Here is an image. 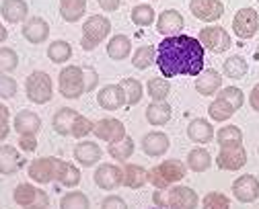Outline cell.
Returning a JSON list of instances; mask_svg holds the SVG:
<instances>
[{
	"mask_svg": "<svg viewBox=\"0 0 259 209\" xmlns=\"http://www.w3.org/2000/svg\"><path fill=\"white\" fill-rule=\"evenodd\" d=\"M206 47L191 35H169L156 45V64L165 78L200 76L204 72Z\"/></svg>",
	"mask_w": 259,
	"mask_h": 209,
	"instance_id": "cell-1",
	"label": "cell"
},
{
	"mask_svg": "<svg viewBox=\"0 0 259 209\" xmlns=\"http://www.w3.org/2000/svg\"><path fill=\"white\" fill-rule=\"evenodd\" d=\"M27 177L37 185L60 183L66 189H76L80 185L82 174L72 162L60 160L56 156H41L31 160V164L27 166Z\"/></svg>",
	"mask_w": 259,
	"mask_h": 209,
	"instance_id": "cell-2",
	"label": "cell"
},
{
	"mask_svg": "<svg viewBox=\"0 0 259 209\" xmlns=\"http://www.w3.org/2000/svg\"><path fill=\"white\" fill-rule=\"evenodd\" d=\"M99 84V74L97 70L87 66H66L60 70L58 88L64 98H80L82 94L91 92Z\"/></svg>",
	"mask_w": 259,
	"mask_h": 209,
	"instance_id": "cell-3",
	"label": "cell"
},
{
	"mask_svg": "<svg viewBox=\"0 0 259 209\" xmlns=\"http://www.w3.org/2000/svg\"><path fill=\"white\" fill-rule=\"evenodd\" d=\"M152 203L156 207H177V209H191L200 205V197L191 187L173 185L169 189H156L152 193Z\"/></svg>",
	"mask_w": 259,
	"mask_h": 209,
	"instance_id": "cell-4",
	"label": "cell"
},
{
	"mask_svg": "<svg viewBox=\"0 0 259 209\" xmlns=\"http://www.w3.org/2000/svg\"><path fill=\"white\" fill-rule=\"evenodd\" d=\"M187 177V166L181 160H163L148 170V183L154 189H169Z\"/></svg>",
	"mask_w": 259,
	"mask_h": 209,
	"instance_id": "cell-5",
	"label": "cell"
},
{
	"mask_svg": "<svg viewBox=\"0 0 259 209\" xmlns=\"http://www.w3.org/2000/svg\"><path fill=\"white\" fill-rule=\"evenodd\" d=\"M111 31V21L105 15H93L84 21L82 25V37H80V47L84 51H93L99 47L109 37Z\"/></svg>",
	"mask_w": 259,
	"mask_h": 209,
	"instance_id": "cell-6",
	"label": "cell"
},
{
	"mask_svg": "<svg viewBox=\"0 0 259 209\" xmlns=\"http://www.w3.org/2000/svg\"><path fill=\"white\" fill-rule=\"evenodd\" d=\"M25 94L33 104H46L54 96V84L48 72L44 70H35L31 72L25 80Z\"/></svg>",
	"mask_w": 259,
	"mask_h": 209,
	"instance_id": "cell-7",
	"label": "cell"
},
{
	"mask_svg": "<svg viewBox=\"0 0 259 209\" xmlns=\"http://www.w3.org/2000/svg\"><path fill=\"white\" fill-rule=\"evenodd\" d=\"M13 201L19 207H31V209H39V207H48L50 205V195L29 183H21L15 187L13 191Z\"/></svg>",
	"mask_w": 259,
	"mask_h": 209,
	"instance_id": "cell-8",
	"label": "cell"
},
{
	"mask_svg": "<svg viewBox=\"0 0 259 209\" xmlns=\"http://www.w3.org/2000/svg\"><path fill=\"white\" fill-rule=\"evenodd\" d=\"M198 39L202 41V45L212 51V54H224L226 49H229L233 45V39L229 31H226L224 27L220 25H212V27H204L198 35Z\"/></svg>",
	"mask_w": 259,
	"mask_h": 209,
	"instance_id": "cell-9",
	"label": "cell"
},
{
	"mask_svg": "<svg viewBox=\"0 0 259 209\" xmlns=\"http://www.w3.org/2000/svg\"><path fill=\"white\" fill-rule=\"evenodd\" d=\"M233 31L239 39H251L259 31V15L255 9L245 7L235 13L233 17Z\"/></svg>",
	"mask_w": 259,
	"mask_h": 209,
	"instance_id": "cell-10",
	"label": "cell"
},
{
	"mask_svg": "<svg viewBox=\"0 0 259 209\" xmlns=\"http://www.w3.org/2000/svg\"><path fill=\"white\" fill-rule=\"evenodd\" d=\"M247 164V150L243 144L237 146H220V152L216 156V166L220 170L237 172Z\"/></svg>",
	"mask_w": 259,
	"mask_h": 209,
	"instance_id": "cell-11",
	"label": "cell"
},
{
	"mask_svg": "<svg viewBox=\"0 0 259 209\" xmlns=\"http://www.w3.org/2000/svg\"><path fill=\"white\" fill-rule=\"evenodd\" d=\"M95 185L103 191H115L119 185H123V168L117 164H99V168L93 174Z\"/></svg>",
	"mask_w": 259,
	"mask_h": 209,
	"instance_id": "cell-12",
	"label": "cell"
},
{
	"mask_svg": "<svg viewBox=\"0 0 259 209\" xmlns=\"http://www.w3.org/2000/svg\"><path fill=\"white\" fill-rule=\"evenodd\" d=\"M189 11L198 21L216 23L224 15V3L222 0H189Z\"/></svg>",
	"mask_w": 259,
	"mask_h": 209,
	"instance_id": "cell-13",
	"label": "cell"
},
{
	"mask_svg": "<svg viewBox=\"0 0 259 209\" xmlns=\"http://www.w3.org/2000/svg\"><path fill=\"white\" fill-rule=\"evenodd\" d=\"M93 135L101 142H107V144H115L119 139H123L127 133H125V125L115 119V117H105L101 121L95 123V129H93Z\"/></svg>",
	"mask_w": 259,
	"mask_h": 209,
	"instance_id": "cell-14",
	"label": "cell"
},
{
	"mask_svg": "<svg viewBox=\"0 0 259 209\" xmlns=\"http://www.w3.org/2000/svg\"><path fill=\"white\" fill-rule=\"evenodd\" d=\"M233 197L239 203H253L259 199V179L255 174H241L233 183Z\"/></svg>",
	"mask_w": 259,
	"mask_h": 209,
	"instance_id": "cell-15",
	"label": "cell"
},
{
	"mask_svg": "<svg viewBox=\"0 0 259 209\" xmlns=\"http://www.w3.org/2000/svg\"><path fill=\"white\" fill-rule=\"evenodd\" d=\"M171 148V142H169V135L163 133V131H148L144 133L142 137V152L150 158H160L165 156Z\"/></svg>",
	"mask_w": 259,
	"mask_h": 209,
	"instance_id": "cell-16",
	"label": "cell"
},
{
	"mask_svg": "<svg viewBox=\"0 0 259 209\" xmlns=\"http://www.w3.org/2000/svg\"><path fill=\"white\" fill-rule=\"evenodd\" d=\"M21 35L33 45H39L44 43L48 37H50V25L48 21H44L41 17H31L23 23L21 27Z\"/></svg>",
	"mask_w": 259,
	"mask_h": 209,
	"instance_id": "cell-17",
	"label": "cell"
},
{
	"mask_svg": "<svg viewBox=\"0 0 259 209\" xmlns=\"http://www.w3.org/2000/svg\"><path fill=\"white\" fill-rule=\"evenodd\" d=\"M97 102L105 111H117L125 104V92L121 84H107L97 92Z\"/></svg>",
	"mask_w": 259,
	"mask_h": 209,
	"instance_id": "cell-18",
	"label": "cell"
},
{
	"mask_svg": "<svg viewBox=\"0 0 259 209\" xmlns=\"http://www.w3.org/2000/svg\"><path fill=\"white\" fill-rule=\"evenodd\" d=\"M183 27H185L183 15H181L179 11H175V9H167V11H163V13L158 15L154 29H156L160 35L169 37V35H179V33L183 31Z\"/></svg>",
	"mask_w": 259,
	"mask_h": 209,
	"instance_id": "cell-19",
	"label": "cell"
},
{
	"mask_svg": "<svg viewBox=\"0 0 259 209\" xmlns=\"http://www.w3.org/2000/svg\"><path fill=\"white\" fill-rule=\"evenodd\" d=\"M27 164V160L21 156V152L15 148V146H9V144H3L0 148V172L5 177H13L19 170H23Z\"/></svg>",
	"mask_w": 259,
	"mask_h": 209,
	"instance_id": "cell-20",
	"label": "cell"
},
{
	"mask_svg": "<svg viewBox=\"0 0 259 209\" xmlns=\"http://www.w3.org/2000/svg\"><path fill=\"white\" fill-rule=\"evenodd\" d=\"M185 133H187V137L191 139V142H196V144H200V146L210 144L212 139L216 137L214 125H212L208 119H204V117H196V119H191V121L187 123Z\"/></svg>",
	"mask_w": 259,
	"mask_h": 209,
	"instance_id": "cell-21",
	"label": "cell"
},
{
	"mask_svg": "<svg viewBox=\"0 0 259 209\" xmlns=\"http://www.w3.org/2000/svg\"><path fill=\"white\" fill-rule=\"evenodd\" d=\"M13 127H15V131H17L19 135H37L39 129H41V119H39L37 113L23 109V111H19V113L15 115Z\"/></svg>",
	"mask_w": 259,
	"mask_h": 209,
	"instance_id": "cell-22",
	"label": "cell"
},
{
	"mask_svg": "<svg viewBox=\"0 0 259 209\" xmlns=\"http://www.w3.org/2000/svg\"><path fill=\"white\" fill-rule=\"evenodd\" d=\"M78 115H80V113H76V109L60 107V109L54 113V117H52V127H54V131H56L58 135H62V137L72 135V125H74V121H76Z\"/></svg>",
	"mask_w": 259,
	"mask_h": 209,
	"instance_id": "cell-23",
	"label": "cell"
},
{
	"mask_svg": "<svg viewBox=\"0 0 259 209\" xmlns=\"http://www.w3.org/2000/svg\"><path fill=\"white\" fill-rule=\"evenodd\" d=\"M74 158H76V162L80 166L91 168L103 158V150L97 142H80L74 148Z\"/></svg>",
	"mask_w": 259,
	"mask_h": 209,
	"instance_id": "cell-24",
	"label": "cell"
},
{
	"mask_svg": "<svg viewBox=\"0 0 259 209\" xmlns=\"http://www.w3.org/2000/svg\"><path fill=\"white\" fill-rule=\"evenodd\" d=\"M146 121L154 127H160V125H167L173 117V107L167 102V100H152L148 107H146Z\"/></svg>",
	"mask_w": 259,
	"mask_h": 209,
	"instance_id": "cell-25",
	"label": "cell"
},
{
	"mask_svg": "<svg viewBox=\"0 0 259 209\" xmlns=\"http://www.w3.org/2000/svg\"><path fill=\"white\" fill-rule=\"evenodd\" d=\"M220 88H222V76H220L218 70H214V68L204 70V72L196 78V90L202 96H214Z\"/></svg>",
	"mask_w": 259,
	"mask_h": 209,
	"instance_id": "cell-26",
	"label": "cell"
},
{
	"mask_svg": "<svg viewBox=\"0 0 259 209\" xmlns=\"http://www.w3.org/2000/svg\"><path fill=\"white\" fill-rule=\"evenodd\" d=\"M27 13H29V7L25 0H3V7H0V15H3L5 23H11V25L25 23Z\"/></svg>",
	"mask_w": 259,
	"mask_h": 209,
	"instance_id": "cell-27",
	"label": "cell"
},
{
	"mask_svg": "<svg viewBox=\"0 0 259 209\" xmlns=\"http://www.w3.org/2000/svg\"><path fill=\"white\" fill-rule=\"evenodd\" d=\"M148 183V170L140 164H125L123 166V185L127 189H142Z\"/></svg>",
	"mask_w": 259,
	"mask_h": 209,
	"instance_id": "cell-28",
	"label": "cell"
},
{
	"mask_svg": "<svg viewBox=\"0 0 259 209\" xmlns=\"http://www.w3.org/2000/svg\"><path fill=\"white\" fill-rule=\"evenodd\" d=\"M87 13V0H60V17L66 23H76Z\"/></svg>",
	"mask_w": 259,
	"mask_h": 209,
	"instance_id": "cell-29",
	"label": "cell"
},
{
	"mask_svg": "<svg viewBox=\"0 0 259 209\" xmlns=\"http://www.w3.org/2000/svg\"><path fill=\"white\" fill-rule=\"evenodd\" d=\"M235 113H237L235 104L229 102L226 98H222V96H216V98L210 102V107H208V115H210V119H212V121H218V123L229 121Z\"/></svg>",
	"mask_w": 259,
	"mask_h": 209,
	"instance_id": "cell-30",
	"label": "cell"
},
{
	"mask_svg": "<svg viewBox=\"0 0 259 209\" xmlns=\"http://www.w3.org/2000/svg\"><path fill=\"white\" fill-rule=\"evenodd\" d=\"M130 51H132V41H130V37H125V35H113V37L109 39L107 43V56L115 62H121L130 56Z\"/></svg>",
	"mask_w": 259,
	"mask_h": 209,
	"instance_id": "cell-31",
	"label": "cell"
},
{
	"mask_svg": "<svg viewBox=\"0 0 259 209\" xmlns=\"http://www.w3.org/2000/svg\"><path fill=\"white\" fill-rule=\"evenodd\" d=\"M224 76L226 78H233V80H241V78H245L247 76V72H249V64H247V60L243 58V56H231L229 60H224Z\"/></svg>",
	"mask_w": 259,
	"mask_h": 209,
	"instance_id": "cell-32",
	"label": "cell"
},
{
	"mask_svg": "<svg viewBox=\"0 0 259 209\" xmlns=\"http://www.w3.org/2000/svg\"><path fill=\"white\" fill-rule=\"evenodd\" d=\"M212 166V156L206 148H193L189 154H187V168L191 172H206L208 168Z\"/></svg>",
	"mask_w": 259,
	"mask_h": 209,
	"instance_id": "cell-33",
	"label": "cell"
},
{
	"mask_svg": "<svg viewBox=\"0 0 259 209\" xmlns=\"http://www.w3.org/2000/svg\"><path fill=\"white\" fill-rule=\"evenodd\" d=\"M134 150H136V144H134V139L130 135H125L123 139H119V142H115V144H107L109 156L115 158L117 162H123V164H125L127 158H132Z\"/></svg>",
	"mask_w": 259,
	"mask_h": 209,
	"instance_id": "cell-34",
	"label": "cell"
},
{
	"mask_svg": "<svg viewBox=\"0 0 259 209\" xmlns=\"http://www.w3.org/2000/svg\"><path fill=\"white\" fill-rule=\"evenodd\" d=\"M146 92L152 100H167V96L171 94V82L169 78H165L163 74L154 76L146 82Z\"/></svg>",
	"mask_w": 259,
	"mask_h": 209,
	"instance_id": "cell-35",
	"label": "cell"
},
{
	"mask_svg": "<svg viewBox=\"0 0 259 209\" xmlns=\"http://www.w3.org/2000/svg\"><path fill=\"white\" fill-rule=\"evenodd\" d=\"M214 139L218 146H237V144H243V131L237 125H224L216 131Z\"/></svg>",
	"mask_w": 259,
	"mask_h": 209,
	"instance_id": "cell-36",
	"label": "cell"
},
{
	"mask_svg": "<svg viewBox=\"0 0 259 209\" xmlns=\"http://www.w3.org/2000/svg\"><path fill=\"white\" fill-rule=\"evenodd\" d=\"M48 58L50 62L54 64H66L70 58H72V47L68 41H64V39H56L48 45Z\"/></svg>",
	"mask_w": 259,
	"mask_h": 209,
	"instance_id": "cell-37",
	"label": "cell"
},
{
	"mask_svg": "<svg viewBox=\"0 0 259 209\" xmlns=\"http://www.w3.org/2000/svg\"><path fill=\"white\" fill-rule=\"evenodd\" d=\"M121 88L125 92V104L127 107H134L142 100V94H144V88H142V82L136 80V78H121Z\"/></svg>",
	"mask_w": 259,
	"mask_h": 209,
	"instance_id": "cell-38",
	"label": "cell"
},
{
	"mask_svg": "<svg viewBox=\"0 0 259 209\" xmlns=\"http://www.w3.org/2000/svg\"><path fill=\"white\" fill-rule=\"evenodd\" d=\"M132 64L136 70H146L152 64H156V47L154 45H142L134 51L132 56Z\"/></svg>",
	"mask_w": 259,
	"mask_h": 209,
	"instance_id": "cell-39",
	"label": "cell"
},
{
	"mask_svg": "<svg viewBox=\"0 0 259 209\" xmlns=\"http://www.w3.org/2000/svg\"><path fill=\"white\" fill-rule=\"evenodd\" d=\"M130 17L136 27H150L152 23H156V13L150 5H136Z\"/></svg>",
	"mask_w": 259,
	"mask_h": 209,
	"instance_id": "cell-40",
	"label": "cell"
},
{
	"mask_svg": "<svg viewBox=\"0 0 259 209\" xmlns=\"http://www.w3.org/2000/svg\"><path fill=\"white\" fill-rule=\"evenodd\" d=\"M89 205V197L82 191H68L60 199V207L64 209H87Z\"/></svg>",
	"mask_w": 259,
	"mask_h": 209,
	"instance_id": "cell-41",
	"label": "cell"
},
{
	"mask_svg": "<svg viewBox=\"0 0 259 209\" xmlns=\"http://www.w3.org/2000/svg\"><path fill=\"white\" fill-rule=\"evenodd\" d=\"M216 96H222V98H226L229 102H233L237 111L243 107V102H245V94H243V90L239 86H224V88H220L216 92Z\"/></svg>",
	"mask_w": 259,
	"mask_h": 209,
	"instance_id": "cell-42",
	"label": "cell"
},
{
	"mask_svg": "<svg viewBox=\"0 0 259 209\" xmlns=\"http://www.w3.org/2000/svg\"><path fill=\"white\" fill-rule=\"evenodd\" d=\"M202 205L210 207V209H226V207H231V199L226 197L224 193H220V191H210L202 199Z\"/></svg>",
	"mask_w": 259,
	"mask_h": 209,
	"instance_id": "cell-43",
	"label": "cell"
},
{
	"mask_svg": "<svg viewBox=\"0 0 259 209\" xmlns=\"http://www.w3.org/2000/svg\"><path fill=\"white\" fill-rule=\"evenodd\" d=\"M19 66V54L11 47H3L0 49V68L3 72H15Z\"/></svg>",
	"mask_w": 259,
	"mask_h": 209,
	"instance_id": "cell-44",
	"label": "cell"
},
{
	"mask_svg": "<svg viewBox=\"0 0 259 209\" xmlns=\"http://www.w3.org/2000/svg\"><path fill=\"white\" fill-rule=\"evenodd\" d=\"M93 129H95V123H93L89 117L78 115L76 121H74V125H72V137L82 139V137H87L89 133H93Z\"/></svg>",
	"mask_w": 259,
	"mask_h": 209,
	"instance_id": "cell-45",
	"label": "cell"
},
{
	"mask_svg": "<svg viewBox=\"0 0 259 209\" xmlns=\"http://www.w3.org/2000/svg\"><path fill=\"white\" fill-rule=\"evenodd\" d=\"M15 94H17V80L9 76V72H3V76H0V96L7 100L13 98Z\"/></svg>",
	"mask_w": 259,
	"mask_h": 209,
	"instance_id": "cell-46",
	"label": "cell"
},
{
	"mask_svg": "<svg viewBox=\"0 0 259 209\" xmlns=\"http://www.w3.org/2000/svg\"><path fill=\"white\" fill-rule=\"evenodd\" d=\"M0 117H3V121H0V125H3V129H0V139H3V142H7L9 129H11V119H9V107H7L5 102L0 104Z\"/></svg>",
	"mask_w": 259,
	"mask_h": 209,
	"instance_id": "cell-47",
	"label": "cell"
},
{
	"mask_svg": "<svg viewBox=\"0 0 259 209\" xmlns=\"http://www.w3.org/2000/svg\"><path fill=\"white\" fill-rule=\"evenodd\" d=\"M19 148L23 152H35L37 150V137L35 135H19Z\"/></svg>",
	"mask_w": 259,
	"mask_h": 209,
	"instance_id": "cell-48",
	"label": "cell"
},
{
	"mask_svg": "<svg viewBox=\"0 0 259 209\" xmlns=\"http://www.w3.org/2000/svg\"><path fill=\"white\" fill-rule=\"evenodd\" d=\"M101 207H105V209H123V207H127L125 205V201L119 197V195H109V197H105L103 201H101Z\"/></svg>",
	"mask_w": 259,
	"mask_h": 209,
	"instance_id": "cell-49",
	"label": "cell"
},
{
	"mask_svg": "<svg viewBox=\"0 0 259 209\" xmlns=\"http://www.w3.org/2000/svg\"><path fill=\"white\" fill-rule=\"evenodd\" d=\"M249 104L255 113H259V84H255L253 90L249 92Z\"/></svg>",
	"mask_w": 259,
	"mask_h": 209,
	"instance_id": "cell-50",
	"label": "cell"
},
{
	"mask_svg": "<svg viewBox=\"0 0 259 209\" xmlns=\"http://www.w3.org/2000/svg\"><path fill=\"white\" fill-rule=\"evenodd\" d=\"M97 3H99V7H101L103 11H107V13H113V11H117V9H119L121 0H97Z\"/></svg>",
	"mask_w": 259,
	"mask_h": 209,
	"instance_id": "cell-51",
	"label": "cell"
},
{
	"mask_svg": "<svg viewBox=\"0 0 259 209\" xmlns=\"http://www.w3.org/2000/svg\"><path fill=\"white\" fill-rule=\"evenodd\" d=\"M0 37H3V43H7V39H9V31H7V27H0Z\"/></svg>",
	"mask_w": 259,
	"mask_h": 209,
	"instance_id": "cell-52",
	"label": "cell"
},
{
	"mask_svg": "<svg viewBox=\"0 0 259 209\" xmlns=\"http://www.w3.org/2000/svg\"><path fill=\"white\" fill-rule=\"evenodd\" d=\"M255 58L259 60V45H257V49H255Z\"/></svg>",
	"mask_w": 259,
	"mask_h": 209,
	"instance_id": "cell-53",
	"label": "cell"
},
{
	"mask_svg": "<svg viewBox=\"0 0 259 209\" xmlns=\"http://www.w3.org/2000/svg\"><path fill=\"white\" fill-rule=\"evenodd\" d=\"M257 154H259V148H257Z\"/></svg>",
	"mask_w": 259,
	"mask_h": 209,
	"instance_id": "cell-54",
	"label": "cell"
},
{
	"mask_svg": "<svg viewBox=\"0 0 259 209\" xmlns=\"http://www.w3.org/2000/svg\"><path fill=\"white\" fill-rule=\"evenodd\" d=\"M257 3H259V0H257Z\"/></svg>",
	"mask_w": 259,
	"mask_h": 209,
	"instance_id": "cell-55",
	"label": "cell"
}]
</instances>
